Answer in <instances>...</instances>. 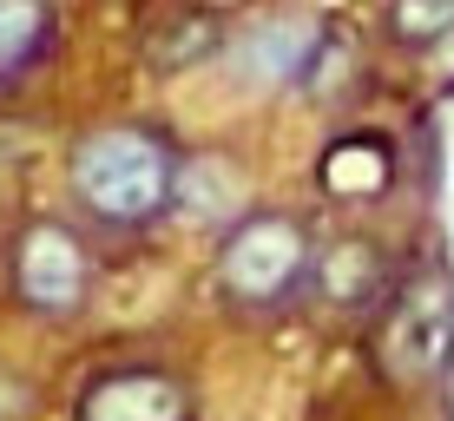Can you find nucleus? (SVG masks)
<instances>
[{
  "mask_svg": "<svg viewBox=\"0 0 454 421\" xmlns=\"http://www.w3.org/2000/svg\"><path fill=\"white\" fill-rule=\"evenodd\" d=\"M171 145L145 126H99L73 145L67 184L99 224L138 230L171 211Z\"/></svg>",
  "mask_w": 454,
  "mask_h": 421,
  "instance_id": "1",
  "label": "nucleus"
},
{
  "mask_svg": "<svg viewBox=\"0 0 454 421\" xmlns=\"http://www.w3.org/2000/svg\"><path fill=\"white\" fill-rule=\"evenodd\" d=\"M309 277V238L284 211H244L217 244V290L231 309H277Z\"/></svg>",
  "mask_w": 454,
  "mask_h": 421,
  "instance_id": "2",
  "label": "nucleus"
},
{
  "mask_svg": "<svg viewBox=\"0 0 454 421\" xmlns=\"http://www.w3.org/2000/svg\"><path fill=\"white\" fill-rule=\"evenodd\" d=\"M382 363L402 382H434L454 363V284L448 270H415L382 323Z\"/></svg>",
  "mask_w": 454,
  "mask_h": 421,
  "instance_id": "3",
  "label": "nucleus"
},
{
  "mask_svg": "<svg viewBox=\"0 0 454 421\" xmlns=\"http://www.w3.org/2000/svg\"><path fill=\"white\" fill-rule=\"evenodd\" d=\"M13 296H20L34 316H80L86 303V284H92V263H86V244L73 238L67 224L53 217H34V224L13 238Z\"/></svg>",
  "mask_w": 454,
  "mask_h": 421,
  "instance_id": "4",
  "label": "nucleus"
},
{
  "mask_svg": "<svg viewBox=\"0 0 454 421\" xmlns=\"http://www.w3.org/2000/svg\"><path fill=\"white\" fill-rule=\"evenodd\" d=\"M73 421H198V395L171 369L125 363V369H99L80 388Z\"/></svg>",
  "mask_w": 454,
  "mask_h": 421,
  "instance_id": "5",
  "label": "nucleus"
},
{
  "mask_svg": "<svg viewBox=\"0 0 454 421\" xmlns=\"http://www.w3.org/2000/svg\"><path fill=\"white\" fill-rule=\"evenodd\" d=\"M309 46H317V27L296 20V13H270V20H257L250 34L231 46V73H238L244 86H290L309 73Z\"/></svg>",
  "mask_w": 454,
  "mask_h": 421,
  "instance_id": "6",
  "label": "nucleus"
},
{
  "mask_svg": "<svg viewBox=\"0 0 454 421\" xmlns=\"http://www.w3.org/2000/svg\"><path fill=\"white\" fill-rule=\"evenodd\" d=\"M309 277H317V296L330 309H369L382 277H388V257L375 238H336L330 251L309 263Z\"/></svg>",
  "mask_w": 454,
  "mask_h": 421,
  "instance_id": "7",
  "label": "nucleus"
},
{
  "mask_svg": "<svg viewBox=\"0 0 454 421\" xmlns=\"http://www.w3.org/2000/svg\"><path fill=\"white\" fill-rule=\"evenodd\" d=\"M171 205L184 217H224L238 211V178L224 171V159H184L171 165Z\"/></svg>",
  "mask_w": 454,
  "mask_h": 421,
  "instance_id": "8",
  "label": "nucleus"
},
{
  "mask_svg": "<svg viewBox=\"0 0 454 421\" xmlns=\"http://www.w3.org/2000/svg\"><path fill=\"white\" fill-rule=\"evenodd\" d=\"M46 34V0H0V73L27 66Z\"/></svg>",
  "mask_w": 454,
  "mask_h": 421,
  "instance_id": "9",
  "label": "nucleus"
},
{
  "mask_svg": "<svg viewBox=\"0 0 454 421\" xmlns=\"http://www.w3.org/2000/svg\"><path fill=\"white\" fill-rule=\"evenodd\" d=\"M388 34L402 46H434L454 34V0H395L388 7Z\"/></svg>",
  "mask_w": 454,
  "mask_h": 421,
  "instance_id": "10",
  "label": "nucleus"
}]
</instances>
